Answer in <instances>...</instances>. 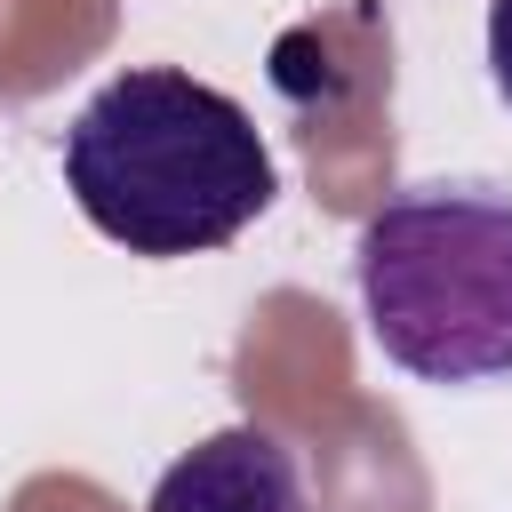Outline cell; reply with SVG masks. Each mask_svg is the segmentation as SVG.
Instances as JSON below:
<instances>
[{"label": "cell", "instance_id": "cell-3", "mask_svg": "<svg viewBox=\"0 0 512 512\" xmlns=\"http://www.w3.org/2000/svg\"><path fill=\"white\" fill-rule=\"evenodd\" d=\"M144 512H304V472L280 432L224 424L152 480Z\"/></svg>", "mask_w": 512, "mask_h": 512}, {"label": "cell", "instance_id": "cell-1", "mask_svg": "<svg viewBox=\"0 0 512 512\" xmlns=\"http://www.w3.org/2000/svg\"><path fill=\"white\" fill-rule=\"evenodd\" d=\"M64 192L112 248L168 264L240 240L280 176L248 104L176 64H128L64 128Z\"/></svg>", "mask_w": 512, "mask_h": 512}, {"label": "cell", "instance_id": "cell-4", "mask_svg": "<svg viewBox=\"0 0 512 512\" xmlns=\"http://www.w3.org/2000/svg\"><path fill=\"white\" fill-rule=\"evenodd\" d=\"M488 80L512 104V0H488Z\"/></svg>", "mask_w": 512, "mask_h": 512}, {"label": "cell", "instance_id": "cell-2", "mask_svg": "<svg viewBox=\"0 0 512 512\" xmlns=\"http://www.w3.org/2000/svg\"><path fill=\"white\" fill-rule=\"evenodd\" d=\"M368 344L416 384L512 376V184L432 176L368 208L352 240Z\"/></svg>", "mask_w": 512, "mask_h": 512}]
</instances>
